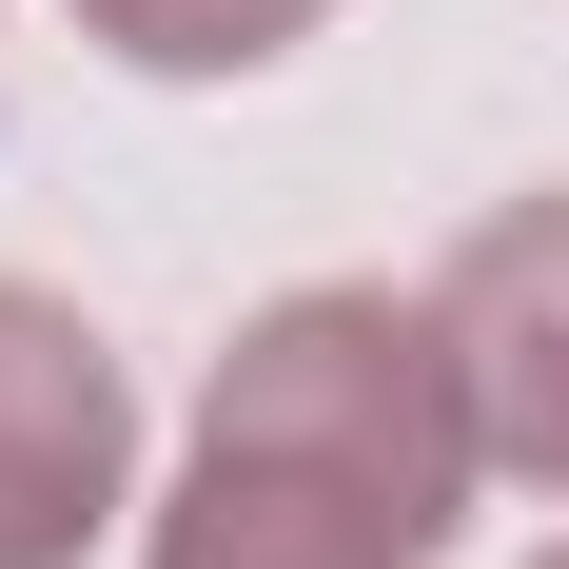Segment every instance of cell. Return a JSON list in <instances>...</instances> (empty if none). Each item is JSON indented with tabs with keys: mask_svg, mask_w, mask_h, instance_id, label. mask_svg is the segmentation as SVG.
I'll return each mask as SVG.
<instances>
[{
	"mask_svg": "<svg viewBox=\"0 0 569 569\" xmlns=\"http://www.w3.org/2000/svg\"><path fill=\"white\" fill-rule=\"evenodd\" d=\"M138 491V393L79 335V295L0 276V569H79Z\"/></svg>",
	"mask_w": 569,
	"mask_h": 569,
	"instance_id": "obj_2",
	"label": "cell"
},
{
	"mask_svg": "<svg viewBox=\"0 0 569 569\" xmlns=\"http://www.w3.org/2000/svg\"><path fill=\"white\" fill-rule=\"evenodd\" d=\"M197 432H217V452H295V471H335V491L412 511L432 550H452L471 471H491V432H471V373H452V315H432V295H353V276L276 295V315L217 353Z\"/></svg>",
	"mask_w": 569,
	"mask_h": 569,
	"instance_id": "obj_1",
	"label": "cell"
},
{
	"mask_svg": "<svg viewBox=\"0 0 569 569\" xmlns=\"http://www.w3.org/2000/svg\"><path fill=\"white\" fill-rule=\"evenodd\" d=\"M138 569H432V530L335 491V471H295V452H217L197 432V471H177V511H158Z\"/></svg>",
	"mask_w": 569,
	"mask_h": 569,
	"instance_id": "obj_4",
	"label": "cell"
},
{
	"mask_svg": "<svg viewBox=\"0 0 569 569\" xmlns=\"http://www.w3.org/2000/svg\"><path fill=\"white\" fill-rule=\"evenodd\" d=\"M550 569H569V550H550Z\"/></svg>",
	"mask_w": 569,
	"mask_h": 569,
	"instance_id": "obj_6",
	"label": "cell"
},
{
	"mask_svg": "<svg viewBox=\"0 0 569 569\" xmlns=\"http://www.w3.org/2000/svg\"><path fill=\"white\" fill-rule=\"evenodd\" d=\"M335 0H79V40H118L138 79H256L276 40H315Z\"/></svg>",
	"mask_w": 569,
	"mask_h": 569,
	"instance_id": "obj_5",
	"label": "cell"
},
{
	"mask_svg": "<svg viewBox=\"0 0 569 569\" xmlns=\"http://www.w3.org/2000/svg\"><path fill=\"white\" fill-rule=\"evenodd\" d=\"M432 315H452V373H471L491 471L569 491V177L511 197V217H471V256L432 276Z\"/></svg>",
	"mask_w": 569,
	"mask_h": 569,
	"instance_id": "obj_3",
	"label": "cell"
}]
</instances>
